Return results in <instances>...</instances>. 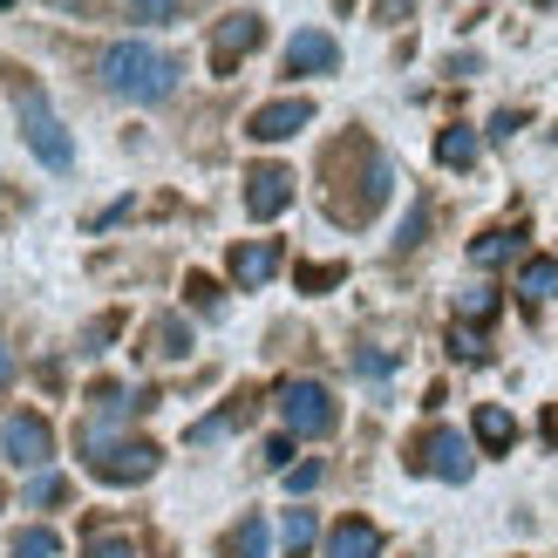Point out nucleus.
<instances>
[{
	"mask_svg": "<svg viewBox=\"0 0 558 558\" xmlns=\"http://www.w3.org/2000/svg\"><path fill=\"white\" fill-rule=\"evenodd\" d=\"M388 191H396V163H388V150L375 144V136L368 130L333 136L327 157H320V205H327L333 226L361 232L388 205Z\"/></svg>",
	"mask_w": 558,
	"mask_h": 558,
	"instance_id": "obj_1",
	"label": "nucleus"
},
{
	"mask_svg": "<svg viewBox=\"0 0 558 558\" xmlns=\"http://www.w3.org/2000/svg\"><path fill=\"white\" fill-rule=\"evenodd\" d=\"M96 82L123 102H163V96H178L184 62L171 48H150V41H109L96 54Z\"/></svg>",
	"mask_w": 558,
	"mask_h": 558,
	"instance_id": "obj_2",
	"label": "nucleus"
},
{
	"mask_svg": "<svg viewBox=\"0 0 558 558\" xmlns=\"http://www.w3.org/2000/svg\"><path fill=\"white\" fill-rule=\"evenodd\" d=\"M8 89H14L21 144L35 150V157L48 163V171H75V136L62 130V117H54V102H48V89H41V82H27V75H14Z\"/></svg>",
	"mask_w": 558,
	"mask_h": 558,
	"instance_id": "obj_3",
	"label": "nucleus"
},
{
	"mask_svg": "<svg viewBox=\"0 0 558 558\" xmlns=\"http://www.w3.org/2000/svg\"><path fill=\"white\" fill-rule=\"evenodd\" d=\"M75 442H82L89 477H102V484H144V477H157V463H163L157 442H144V436H102V429H89V423H82Z\"/></svg>",
	"mask_w": 558,
	"mask_h": 558,
	"instance_id": "obj_4",
	"label": "nucleus"
},
{
	"mask_svg": "<svg viewBox=\"0 0 558 558\" xmlns=\"http://www.w3.org/2000/svg\"><path fill=\"white\" fill-rule=\"evenodd\" d=\"M415 477H442V484H470V436H457V429H423L409 442V457H402Z\"/></svg>",
	"mask_w": 558,
	"mask_h": 558,
	"instance_id": "obj_5",
	"label": "nucleus"
},
{
	"mask_svg": "<svg viewBox=\"0 0 558 558\" xmlns=\"http://www.w3.org/2000/svg\"><path fill=\"white\" fill-rule=\"evenodd\" d=\"M279 415H287L293 436H333V423H341V409H333L327 381H306V375L279 381Z\"/></svg>",
	"mask_w": 558,
	"mask_h": 558,
	"instance_id": "obj_6",
	"label": "nucleus"
},
{
	"mask_svg": "<svg viewBox=\"0 0 558 558\" xmlns=\"http://www.w3.org/2000/svg\"><path fill=\"white\" fill-rule=\"evenodd\" d=\"M0 457H8L14 470H41V463L54 457V429H48V415H35V409L8 415V429H0Z\"/></svg>",
	"mask_w": 558,
	"mask_h": 558,
	"instance_id": "obj_7",
	"label": "nucleus"
},
{
	"mask_svg": "<svg viewBox=\"0 0 558 558\" xmlns=\"http://www.w3.org/2000/svg\"><path fill=\"white\" fill-rule=\"evenodd\" d=\"M266 41V21L259 14H226L211 27V75H239V62Z\"/></svg>",
	"mask_w": 558,
	"mask_h": 558,
	"instance_id": "obj_8",
	"label": "nucleus"
},
{
	"mask_svg": "<svg viewBox=\"0 0 558 558\" xmlns=\"http://www.w3.org/2000/svg\"><path fill=\"white\" fill-rule=\"evenodd\" d=\"M306 123H314V102L279 96V102H259L253 117H245V136H253V144H287V136H300Z\"/></svg>",
	"mask_w": 558,
	"mask_h": 558,
	"instance_id": "obj_9",
	"label": "nucleus"
},
{
	"mask_svg": "<svg viewBox=\"0 0 558 558\" xmlns=\"http://www.w3.org/2000/svg\"><path fill=\"white\" fill-rule=\"evenodd\" d=\"M287 205H293V171L287 163H253V171H245V211L266 226V218H279Z\"/></svg>",
	"mask_w": 558,
	"mask_h": 558,
	"instance_id": "obj_10",
	"label": "nucleus"
},
{
	"mask_svg": "<svg viewBox=\"0 0 558 558\" xmlns=\"http://www.w3.org/2000/svg\"><path fill=\"white\" fill-rule=\"evenodd\" d=\"M333 69H341V41L327 27H300L287 41V75H333Z\"/></svg>",
	"mask_w": 558,
	"mask_h": 558,
	"instance_id": "obj_11",
	"label": "nucleus"
},
{
	"mask_svg": "<svg viewBox=\"0 0 558 558\" xmlns=\"http://www.w3.org/2000/svg\"><path fill=\"white\" fill-rule=\"evenodd\" d=\"M226 272H232V287L259 293L266 279L279 272V239H239V245H232V259H226Z\"/></svg>",
	"mask_w": 558,
	"mask_h": 558,
	"instance_id": "obj_12",
	"label": "nucleus"
},
{
	"mask_svg": "<svg viewBox=\"0 0 558 558\" xmlns=\"http://www.w3.org/2000/svg\"><path fill=\"white\" fill-rule=\"evenodd\" d=\"M253 409H259V388H239V396H232L226 409H211L205 423H191V442H218V436L245 429V423H253Z\"/></svg>",
	"mask_w": 558,
	"mask_h": 558,
	"instance_id": "obj_13",
	"label": "nucleus"
},
{
	"mask_svg": "<svg viewBox=\"0 0 558 558\" xmlns=\"http://www.w3.org/2000/svg\"><path fill=\"white\" fill-rule=\"evenodd\" d=\"M524 239H532V226H490V232H477L470 239V266H505V259H518L524 253Z\"/></svg>",
	"mask_w": 558,
	"mask_h": 558,
	"instance_id": "obj_14",
	"label": "nucleus"
},
{
	"mask_svg": "<svg viewBox=\"0 0 558 558\" xmlns=\"http://www.w3.org/2000/svg\"><path fill=\"white\" fill-rule=\"evenodd\" d=\"M327 558H381V524L368 518H341L327 532Z\"/></svg>",
	"mask_w": 558,
	"mask_h": 558,
	"instance_id": "obj_15",
	"label": "nucleus"
},
{
	"mask_svg": "<svg viewBox=\"0 0 558 558\" xmlns=\"http://www.w3.org/2000/svg\"><path fill=\"white\" fill-rule=\"evenodd\" d=\"M470 429H477L484 457H505L511 442H518V415H511V409H497V402H484L477 415H470Z\"/></svg>",
	"mask_w": 558,
	"mask_h": 558,
	"instance_id": "obj_16",
	"label": "nucleus"
},
{
	"mask_svg": "<svg viewBox=\"0 0 558 558\" xmlns=\"http://www.w3.org/2000/svg\"><path fill=\"white\" fill-rule=\"evenodd\" d=\"M477 157H484V144H477V130H470V123H450V130L436 136V163H442V171H470Z\"/></svg>",
	"mask_w": 558,
	"mask_h": 558,
	"instance_id": "obj_17",
	"label": "nucleus"
},
{
	"mask_svg": "<svg viewBox=\"0 0 558 558\" xmlns=\"http://www.w3.org/2000/svg\"><path fill=\"white\" fill-rule=\"evenodd\" d=\"M218 558H266V518H239L226 538H218Z\"/></svg>",
	"mask_w": 558,
	"mask_h": 558,
	"instance_id": "obj_18",
	"label": "nucleus"
},
{
	"mask_svg": "<svg viewBox=\"0 0 558 558\" xmlns=\"http://www.w3.org/2000/svg\"><path fill=\"white\" fill-rule=\"evenodd\" d=\"M150 354H163V361H184V354H191V327H184L178 314H163V320L150 327Z\"/></svg>",
	"mask_w": 558,
	"mask_h": 558,
	"instance_id": "obj_19",
	"label": "nucleus"
},
{
	"mask_svg": "<svg viewBox=\"0 0 558 558\" xmlns=\"http://www.w3.org/2000/svg\"><path fill=\"white\" fill-rule=\"evenodd\" d=\"M62 551V538L48 532V524H27V532H14V545H8V558H54Z\"/></svg>",
	"mask_w": 558,
	"mask_h": 558,
	"instance_id": "obj_20",
	"label": "nucleus"
},
{
	"mask_svg": "<svg viewBox=\"0 0 558 558\" xmlns=\"http://www.w3.org/2000/svg\"><path fill=\"white\" fill-rule=\"evenodd\" d=\"M117 8H123L130 21H178V14L198 8V0H117Z\"/></svg>",
	"mask_w": 558,
	"mask_h": 558,
	"instance_id": "obj_21",
	"label": "nucleus"
},
{
	"mask_svg": "<svg viewBox=\"0 0 558 558\" xmlns=\"http://www.w3.org/2000/svg\"><path fill=\"white\" fill-rule=\"evenodd\" d=\"M82 558H136V538L130 532H89L82 538Z\"/></svg>",
	"mask_w": 558,
	"mask_h": 558,
	"instance_id": "obj_22",
	"label": "nucleus"
},
{
	"mask_svg": "<svg viewBox=\"0 0 558 558\" xmlns=\"http://www.w3.org/2000/svg\"><path fill=\"white\" fill-rule=\"evenodd\" d=\"M279 538H287V558H306L314 551V511H287V532Z\"/></svg>",
	"mask_w": 558,
	"mask_h": 558,
	"instance_id": "obj_23",
	"label": "nucleus"
},
{
	"mask_svg": "<svg viewBox=\"0 0 558 558\" xmlns=\"http://www.w3.org/2000/svg\"><path fill=\"white\" fill-rule=\"evenodd\" d=\"M27 505H41V511H54V505H69V477H54V470H41V477L27 484Z\"/></svg>",
	"mask_w": 558,
	"mask_h": 558,
	"instance_id": "obj_24",
	"label": "nucleus"
},
{
	"mask_svg": "<svg viewBox=\"0 0 558 558\" xmlns=\"http://www.w3.org/2000/svg\"><path fill=\"white\" fill-rule=\"evenodd\" d=\"M524 293H532V300L558 293V259H524Z\"/></svg>",
	"mask_w": 558,
	"mask_h": 558,
	"instance_id": "obj_25",
	"label": "nucleus"
},
{
	"mask_svg": "<svg viewBox=\"0 0 558 558\" xmlns=\"http://www.w3.org/2000/svg\"><path fill=\"white\" fill-rule=\"evenodd\" d=\"M341 279H348V266H300V293H333V287H341Z\"/></svg>",
	"mask_w": 558,
	"mask_h": 558,
	"instance_id": "obj_26",
	"label": "nucleus"
},
{
	"mask_svg": "<svg viewBox=\"0 0 558 558\" xmlns=\"http://www.w3.org/2000/svg\"><path fill=\"white\" fill-rule=\"evenodd\" d=\"M450 354L457 361H490V341H484L477 327H450Z\"/></svg>",
	"mask_w": 558,
	"mask_h": 558,
	"instance_id": "obj_27",
	"label": "nucleus"
},
{
	"mask_svg": "<svg viewBox=\"0 0 558 558\" xmlns=\"http://www.w3.org/2000/svg\"><path fill=\"white\" fill-rule=\"evenodd\" d=\"M184 300L198 306V314H218V279H205V272H184Z\"/></svg>",
	"mask_w": 558,
	"mask_h": 558,
	"instance_id": "obj_28",
	"label": "nucleus"
},
{
	"mask_svg": "<svg viewBox=\"0 0 558 558\" xmlns=\"http://www.w3.org/2000/svg\"><path fill=\"white\" fill-rule=\"evenodd\" d=\"M423 232H429V205H415V211L402 218V239H396V253H415V245H423Z\"/></svg>",
	"mask_w": 558,
	"mask_h": 558,
	"instance_id": "obj_29",
	"label": "nucleus"
},
{
	"mask_svg": "<svg viewBox=\"0 0 558 558\" xmlns=\"http://www.w3.org/2000/svg\"><path fill=\"white\" fill-rule=\"evenodd\" d=\"M457 306H463V320H490V314H497V293H490V287H470Z\"/></svg>",
	"mask_w": 558,
	"mask_h": 558,
	"instance_id": "obj_30",
	"label": "nucleus"
},
{
	"mask_svg": "<svg viewBox=\"0 0 558 558\" xmlns=\"http://www.w3.org/2000/svg\"><path fill=\"white\" fill-rule=\"evenodd\" d=\"M259 463L266 470H293V436H266L259 442Z\"/></svg>",
	"mask_w": 558,
	"mask_h": 558,
	"instance_id": "obj_31",
	"label": "nucleus"
},
{
	"mask_svg": "<svg viewBox=\"0 0 558 558\" xmlns=\"http://www.w3.org/2000/svg\"><path fill=\"white\" fill-rule=\"evenodd\" d=\"M117 327H123V314H102V320L89 327V354H102V341H117Z\"/></svg>",
	"mask_w": 558,
	"mask_h": 558,
	"instance_id": "obj_32",
	"label": "nucleus"
},
{
	"mask_svg": "<svg viewBox=\"0 0 558 558\" xmlns=\"http://www.w3.org/2000/svg\"><path fill=\"white\" fill-rule=\"evenodd\" d=\"M354 368H361V375H388L396 361H388V354H375V348H354Z\"/></svg>",
	"mask_w": 558,
	"mask_h": 558,
	"instance_id": "obj_33",
	"label": "nucleus"
},
{
	"mask_svg": "<svg viewBox=\"0 0 558 558\" xmlns=\"http://www.w3.org/2000/svg\"><path fill=\"white\" fill-rule=\"evenodd\" d=\"M320 477H327V470H320V463H300V470H287V490H314Z\"/></svg>",
	"mask_w": 558,
	"mask_h": 558,
	"instance_id": "obj_34",
	"label": "nucleus"
},
{
	"mask_svg": "<svg viewBox=\"0 0 558 558\" xmlns=\"http://www.w3.org/2000/svg\"><path fill=\"white\" fill-rule=\"evenodd\" d=\"M415 0H375V21H409Z\"/></svg>",
	"mask_w": 558,
	"mask_h": 558,
	"instance_id": "obj_35",
	"label": "nucleus"
},
{
	"mask_svg": "<svg viewBox=\"0 0 558 558\" xmlns=\"http://www.w3.org/2000/svg\"><path fill=\"white\" fill-rule=\"evenodd\" d=\"M518 123H524L518 109H497V117H490V136H518Z\"/></svg>",
	"mask_w": 558,
	"mask_h": 558,
	"instance_id": "obj_36",
	"label": "nucleus"
},
{
	"mask_svg": "<svg viewBox=\"0 0 558 558\" xmlns=\"http://www.w3.org/2000/svg\"><path fill=\"white\" fill-rule=\"evenodd\" d=\"M123 218H130V198H117L109 211H96V232H102V226H123Z\"/></svg>",
	"mask_w": 558,
	"mask_h": 558,
	"instance_id": "obj_37",
	"label": "nucleus"
},
{
	"mask_svg": "<svg viewBox=\"0 0 558 558\" xmlns=\"http://www.w3.org/2000/svg\"><path fill=\"white\" fill-rule=\"evenodd\" d=\"M8 381H14V354H8V341H0V396H8Z\"/></svg>",
	"mask_w": 558,
	"mask_h": 558,
	"instance_id": "obj_38",
	"label": "nucleus"
},
{
	"mask_svg": "<svg viewBox=\"0 0 558 558\" xmlns=\"http://www.w3.org/2000/svg\"><path fill=\"white\" fill-rule=\"evenodd\" d=\"M333 8H341V14H348V8H354V0H333Z\"/></svg>",
	"mask_w": 558,
	"mask_h": 558,
	"instance_id": "obj_39",
	"label": "nucleus"
},
{
	"mask_svg": "<svg viewBox=\"0 0 558 558\" xmlns=\"http://www.w3.org/2000/svg\"><path fill=\"white\" fill-rule=\"evenodd\" d=\"M538 8H551V0H538Z\"/></svg>",
	"mask_w": 558,
	"mask_h": 558,
	"instance_id": "obj_40",
	"label": "nucleus"
}]
</instances>
